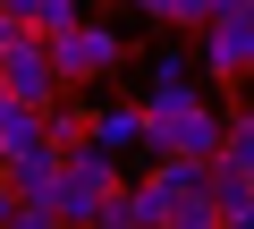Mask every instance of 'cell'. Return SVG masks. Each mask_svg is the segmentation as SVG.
Listing matches in <instances>:
<instances>
[{"label": "cell", "instance_id": "obj_1", "mask_svg": "<svg viewBox=\"0 0 254 229\" xmlns=\"http://www.w3.org/2000/svg\"><path fill=\"white\" fill-rule=\"evenodd\" d=\"M0 85H9V102L17 110H34V119H51L60 110V76H51V51H43V34H17L9 43V60H0Z\"/></svg>", "mask_w": 254, "mask_h": 229}, {"label": "cell", "instance_id": "obj_2", "mask_svg": "<svg viewBox=\"0 0 254 229\" xmlns=\"http://www.w3.org/2000/svg\"><path fill=\"white\" fill-rule=\"evenodd\" d=\"M43 51H51V76H60V85H85V76L119 68V34H110V26H68V34H51Z\"/></svg>", "mask_w": 254, "mask_h": 229}, {"label": "cell", "instance_id": "obj_3", "mask_svg": "<svg viewBox=\"0 0 254 229\" xmlns=\"http://www.w3.org/2000/svg\"><path fill=\"white\" fill-rule=\"evenodd\" d=\"M220 85H237V76H254V17H212L203 26V51H195Z\"/></svg>", "mask_w": 254, "mask_h": 229}, {"label": "cell", "instance_id": "obj_4", "mask_svg": "<svg viewBox=\"0 0 254 229\" xmlns=\"http://www.w3.org/2000/svg\"><path fill=\"white\" fill-rule=\"evenodd\" d=\"M85 145L119 161L127 145H144V110H136V102H110V110H93V128H85Z\"/></svg>", "mask_w": 254, "mask_h": 229}, {"label": "cell", "instance_id": "obj_5", "mask_svg": "<svg viewBox=\"0 0 254 229\" xmlns=\"http://www.w3.org/2000/svg\"><path fill=\"white\" fill-rule=\"evenodd\" d=\"M0 17H9L17 34H68V26H85V9H76V0H9V9H0Z\"/></svg>", "mask_w": 254, "mask_h": 229}, {"label": "cell", "instance_id": "obj_6", "mask_svg": "<svg viewBox=\"0 0 254 229\" xmlns=\"http://www.w3.org/2000/svg\"><path fill=\"white\" fill-rule=\"evenodd\" d=\"M93 229H153V221H144V204H136V187H110V195L93 204Z\"/></svg>", "mask_w": 254, "mask_h": 229}, {"label": "cell", "instance_id": "obj_7", "mask_svg": "<svg viewBox=\"0 0 254 229\" xmlns=\"http://www.w3.org/2000/svg\"><path fill=\"white\" fill-rule=\"evenodd\" d=\"M43 145V119H34V110H9V119H0V170H9L17 153H34Z\"/></svg>", "mask_w": 254, "mask_h": 229}, {"label": "cell", "instance_id": "obj_8", "mask_svg": "<svg viewBox=\"0 0 254 229\" xmlns=\"http://www.w3.org/2000/svg\"><path fill=\"white\" fill-rule=\"evenodd\" d=\"M220 17V0H161V26H187V34H203Z\"/></svg>", "mask_w": 254, "mask_h": 229}, {"label": "cell", "instance_id": "obj_9", "mask_svg": "<svg viewBox=\"0 0 254 229\" xmlns=\"http://www.w3.org/2000/svg\"><path fill=\"white\" fill-rule=\"evenodd\" d=\"M9 229H60V221H51V204H17V212H9Z\"/></svg>", "mask_w": 254, "mask_h": 229}, {"label": "cell", "instance_id": "obj_10", "mask_svg": "<svg viewBox=\"0 0 254 229\" xmlns=\"http://www.w3.org/2000/svg\"><path fill=\"white\" fill-rule=\"evenodd\" d=\"M9 43H17V26H9V17H0V60H9Z\"/></svg>", "mask_w": 254, "mask_h": 229}, {"label": "cell", "instance_id": "obj_11", "mask_svg": "<svg viewBox=\"0 0 254 229\" xmlns=\"http://www.w3.org/2000/svg\"><path fill=\"white\" fill-rule=\"evenodd\" d=\"M9 212H17V195H9V187H0V229H9Z\"/></svg>", "mask_w": 254, "mask_h": 229}, {"label": "cell", "instance_id": "obj_12", "mask_svg": "<svg viewBox=\"0 0 254 229\" xmlns=\"http://www.w3.org/2000/svg\"><path fill=\"white\" fill-rule=\"evenodd\" d=\"M9 110H17V102H9V85H0V119H9Z\"/></svg>", "mask_w": 254, "mask_h": 229}, {"label": "cell", "instance_id": "obj_13", "mask_svg": "<svg viewBox=\"0 0 254 229\" xmlns=\"http://www.w3.org/2000/svg\"><path fill=\"white\" fill-rule=\"evenodd\" d=\"M136 9H153V17H161V0H136Z\"/></svg>", "mask_w": 254, "mask_h": 229}]
</instances>
